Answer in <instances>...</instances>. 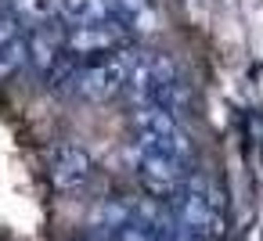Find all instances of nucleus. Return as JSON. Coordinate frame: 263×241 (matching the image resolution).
Masks as SVG:
<instances>
[{
  "label": "nucleus",
  "instance_id": "nucleus-1",
  "mask_svg": "<svg viewBox=\"0 0 263 241\" xmlns=\"http://www.w3.org/2000/svg\"><path fill=\"white\" fill-rule=\"evenodd\" d=\"M130 126L137 133V148L155 151V155H170L177 162H184L191 155V140L180 126V119L173 112H166L159 101H141L130 105Z\"/></svg>",
  "mask_w": 263,
  "mask_h": 241
},
{
  "label": "nucleus",
  "instance_id": "nucleus-2",
  "mask_svg": "<svg viewBox=\"0 0 263 241\" xmlns=\"http://www.w3.org/2000/svg\"><path fill=\"white\" fill-rule=\"evenodd\" d=\"M134 40L130 26L123 18H112V22H98V26H65V51L72 58H108V54H119L126 51Z\"/></svg>",
  "mask_w": 263,
  "mask_h": 241
},
{
  "label": "nucleus",
  "instance_id": "nucleus-3",
  "mask_svg": "<svg viewBox=\"0 0 263 241\" xmlns=\"http://www.w3.org/2000/svg\"><path fill=\"white\" fill-rule=\"evenodd\" d=\"M130 58H134V47L90 62L87 69H80L72 90L80 97H87V101H108V97L123 94L126 90V79H130Z\"/></svg>",
  "mask_w": 263,
  "mask_h": 241
},
{
  "label": "nucleus",
  "instance_id": "nucleus-4",
  "mask_svg": "<svg viewBox=\"0 0 263 241\" xmlns=\"http://www.w3.org/2000/svg\"><path fill=\"white\" fill-rule=\"evenodd\" d=\"M180 166H184V162H177V158H170V155L144 151V148H137V158H134L137 180H141V187H144L152 198H173V194L180 191V184L187 180Z\"/></svg>",
  "mask_w": 263,
  "mask_h": 241
},
{
  "label": "nucleus",
  "instance_id": "nucleus-5",
  "mask_svg": "<svg viewBox=\"0 0 263 241\" xmlns=\"http://www.w3.org/2000/svg\"><path fill=\"white\" fill-rule=\"evenodd\" d=\"M94 162H90V151L80 148V144H58L51 151V184L58 191H76L80 184H87Z\"/></svg>",
  "mask_w": 263,
  "mask_h": 241
},
{
  "label": "nucleus",
  "instance_id": "nucleus-6",
  "mask_svg": "<svg viewBox=\"0 0 263 241\" xmlns=\"http://www.w3.org/2000/svg\"><path fill=\"white\" fill-rule=\"evenodd\" d=\"M58 18L69 26H98L119 18L112 0H58Z\"/></svg>",
  "mask_w": 263,
  "mask_h": 241
},
{
  "label": "nucleus",
  "instance_id": "nucleus-7",
  "mask_svg": "<svg viewBox=\"0 0 263 241\" xmlns=\"http://www.w3.org/2000/svg\"><path fill=\"white\" fill-rule=\"evenodd\" d=\"M4 4H8V11H11L26 29L58 18V0H4Z\"/></svg>",
  "mask_w": 263,
  "mask_h": 241
},
{
  "label": "nucleus",
  "instance_id": "nucleus-8",
  "mask_svg": "<svg viewBox=\"0 0 263 241\" xmlns=\"http://www.w3.org/2000/svg\"><path fill=\"white\" fill-rule=\"evenodd\" d=\"M26 65V40H15V44H0V83L11 79L18 69Z\"/></svg>",
  "mask_w": 263,
  "mask_h": 241
},
{
  "label": "nucleus",
  "instance_id": "nucleus-9",
  "mask_svg": "<svg viewBox=\"0 0 263 241\" xmlns=\"http://www.w3.org/2000/svg\"><path fill=\"white\" fill-rule=\"evenodd\" d=\"M108 241H170V237H159V234L144 230L141 223H123V227L108 230Z\"/></svg>",
  "mask_w": 263,
  "mask_h": 241
}]
</instances>
